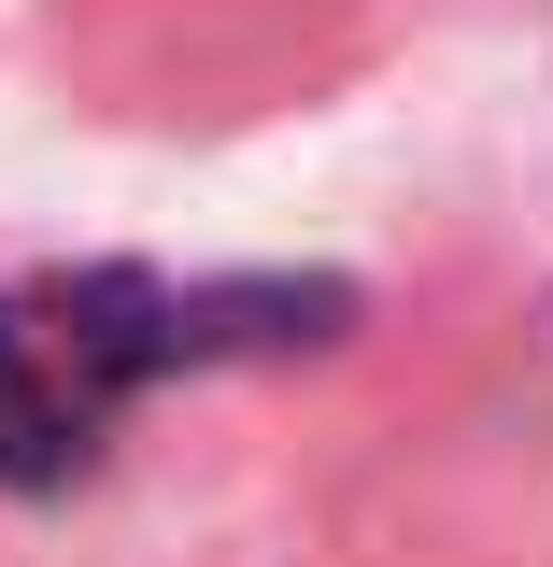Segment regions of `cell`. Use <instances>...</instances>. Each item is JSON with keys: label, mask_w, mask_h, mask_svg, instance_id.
<instances>
[{"label": "cell", "mask_w": 553, "mask_h": 567, "mask_svg": "<svg viewBox=\"0 0 553 567\" xmlns=\"http://www.w3.org/2000/svg\"><path fill=\"white\" fill-rule=\"evenodd\" d=\"M355 298L341 284H171V270H43L0 284V483L58 496L100 468V440L142 383L171 369H213V354H284L327 341Z\"/></svg>", "instance_id": "obj_1"}]
</instances>
